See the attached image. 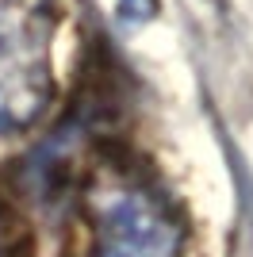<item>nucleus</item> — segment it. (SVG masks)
Here are the masks:
<instances>
[{
	"label": "nucleus",
	"instance_id": "1",
	"mask_svg": "<svg viewBox=\"0 0 253 257\" xmlns=\"http://www.w3.org/2000/svg\"><path fill=\"white\" fill-rule=\"evenodd\" d=\"M54 4L0 0V139L35 127L54 104Z\"/></svg>",
	"mask_w": 253,
	"mask_h": 257
},
{
	"label": "nucleus",
	"instance_id": "2",
	"mask_svg": "<svg viewBox=\"0 0 253 257\" xmlns=\"http://www.w3.org/2000/svg\"><path fill=\"white\" fill-rule=\"evenodd\" d=\"M92 257H177L180 219L142 184H100L88 196Z\"/></svg>",
	"mask_w": 253,
	"mask_h": 257
}]
</instances>
